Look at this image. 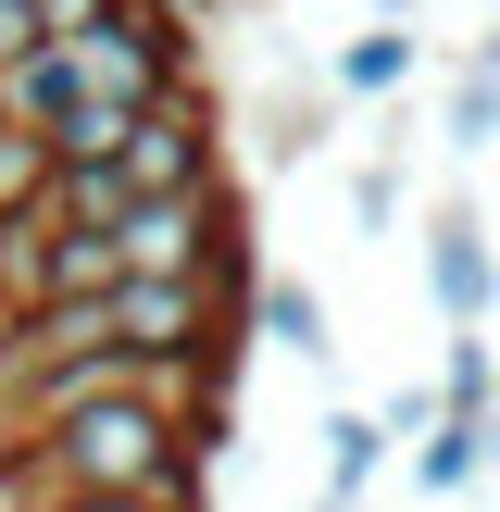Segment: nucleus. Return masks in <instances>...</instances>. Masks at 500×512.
<instances>
[{"label": "nucleus", "mask_w": 500, "mask_h": 512, "mask_svg": "<svg viewBox=\"0 0 500 512\" xmlns=\"http://www.w3.org/2000/svg\"><path fill=\"white\" fill-rule=\"evenodd\" d=\"M113 238H125V275H213L225 250L250 238L238 175H225V188H163V200H138V213L113 225Z\"/></svg>", "instance_id": "f257e3e1"}, {"label": "nucleus", "mask_w": 500, "mask_h": 512, "mask_svg": "<svg viewBox=\"0 0 500 512\" xmlns=\"http://www.w3.org/2000/svg\"><path fill=\"white\" fill-rule=\"evenodd\" d=\"M125 175H138V200H163V188H225V113H213V88L150 100V113L125 125Z\"/></svg>", "instance_id": "f03ea898"}, {"label": "nucleus", "mask_w": 500, "mask_h": 512, "mask_svg": "<svg viewBox=\"0 0 500 512\" xmlns=\"http://www.w3.org/2000/svg\"><path fill=\"white\" fill-rule=\"evenodd\" d=\"M425 300L450 313V338H475V325L500 313V250H488V225H475L463 200L425 213Z\"/></svg>", "instance_id": "7ed1b4c3"}, {"label": "nucleus", "mask_w": 500, "mask_h": 512, "mask_svg": "<svg viewBox=\"0 0 500 512\" xmlns=\"http://www.w3.org/2000/svg\"><path fill=\"white\" fill-rule=\"evenodd\" d=\"M488 463H500V413H475V425H463V413H438V425L413 438V488H425V500H463Z\"/></svg>", "instance_id": "20e7f679"}, {"label": "nucleus", "mask_w": 500, "mask_h": 512, "mask_svg": "<svg viewBox=\"0 0 500 512\" xmlns=\"http://www.w3.org/2000/svg\"><path fill=\"white\" fill-rule=\"evenodd\" d=\"M250 338H263V350H288V363H338L325 288H300V275H263V300H250Z\"/></svg>", "instance_id": "39448f33"}, {"label": "nucleus", "mask_w": 500, "mask_h": 512, "mask_svg": "<svg viewBox=\"0 0 500 512\" xmlns=\"http://www.w3.org/2000/svg\"><path fill=\"white\" fill-rule=\"evenodd\" d=\"M413 63H425V50H413V25H400V13H375L363 38L325 63V88H338V100H400V88H413Z\"/></svg>", "instance_id": "423d86ee"}, {"label": "nucleus", "mask_w": 500, "mask_h": 512, "mask_svg": "<svg viewBox=\"0 0 500 512\" xmlns=\"http://www.w3.org/2000/svg\"><path fill=\"white\" fill-rule=\"evenodd\" d=\"M75 350H113V300H38L13 338V363L0 375H38V363H75Z\"/></svg>", "instance_id": "0eeeda50"}, {"label": "nucleus", "mask_w": 500, "mask_h": 512, "mask_svg": "<svg viewBox=\"0 0 500 512\" xmlns=\"http://www.w3.org/2000/svg\"><path fill=\"white\" fill-rule=\"evenodd\" d=\"M388 425H375V413H325V500H350V512H363V488H375V475H388Z\"/></svg>", "instance_id": "6e6552de"}, {"label": "nucleus", "mask_w": 500, "mask_h": 512, "mask_svg": "<svg viewBox=\"0 0 500 512\" xmlns=\"http://www.w3.org/2000/svg\"><path fill=\"white\" fill-rule=\"evenodd\" d=\"M438 413H500V350H488V325H475V338H450L438 350Z\"/></svg>", "instance_id": "1a4fd4ad"}, {"label": "nucleus", "mask_w": 500, "mask_h": 512, "mask_svg": "<svg viewBox=\"0 0 500 512\" xmlns=\"http://www.w3.org/2000/svg\"><path fill=\"white\" fill-rule=\"evenodd\" d=\"M450 150H500V75L488 63L450 75Z\"/></svg>", "instance_id": "9d476101"}, {"label": "nucleus", "mask_w": 500, "mask_h": 512, "mask_svg": "<svg viewBox=\"0 0 500 512\" xmlns=\"http://www.w3.org/2000/svg\"><path fill=\"white\" fill-rule=\"evenodd\" d=\"M25 50H50V25H38V0H0V75H13Z\"/></svg>", "instance_id": "9b49d317"}, {"label": "nucleus", "mask_w": 500, "mask_h": 512, "mask_svg": "<svg viewBox=\"0 0 500 512\" xmlns=\"http://www.w3.org/2000/svg\"><path fill=\"white\" fill-rule=\"evenodd\" d=\"M350 213L388 225V213H400V163H363V175H350Z\"/></svg>", "instance_id": "f8f14e48"}, {"label": "nucleus", "mask_w": 500, "mask_h": 512, "mask_svg": "<svg viewBox=\"0 0 500 512\" xmlns=\"http://www.w3.org/2000/svg\"><path fill=\"white\" fill-rule=\"evenodd\" d=\"M100 13H113V0H38V25H50V38H88Z\"/></svg>", "instance_id": "ddd939ff"}, {"label": "nucleus", "mask_w": 500, "mask_h": 512, "mask_svg": "<svg viewBox=\"0 0 500 512\" xmlns=\"http://www.w3.org/2000/svg\"><path fill=\"white\" fill-rule=\"evenodd\" d=\"M38 512H175V500H38Z\"/></svg>", "instance_id": "4468645a"}, {"label": "nucleus", "mask_w": 500, "mask_h": 512, "mask_svg": "<svg viewBox=\"0 0 500 512\" xmlns=\"http://www.w3.org/2000/svg\"><path fill=\"white\" fill-rule=\"evenodd\" d=\"M13 338H25V300H13V288H0V363H13Z\"/></svg>", "instance_id": "2eb2a0df"}, {"label": "nucleus", "mask_w": 500, "mask_h": 512, "mask_svg": "<svg viewBox=\"0 0 500 512\" xmlns=\"http://www.w3.org/2000/svg\"><path fill=\"white\" fill-rule=\"evenodd\" d=\"M463 63H488V75H500V25H488V38H475V50H463Z\"/></svg>", "instance_id": "dca6fc26"}, {"label": "nucleus", "mask_w": 500, "mask_h": 512, "mask_svg": "<svg viewBox=\"0 0 500 512\" xmlns=\"http://www.w3.org/2000/svg\"><path fill=\"white\" fill-rule=\"evenodd\" d=\"M0 138H13V100H0Z\"/></svg>", "instance_id": "f3484780"}, {"label": "nucleus", "mask_w": 500, "mask_h": 512, "mask_svg": "<svg viewBox=\"0 0 500 512\" xmlns=\"http://www.w3.org/2000/svg\"><path fill=\"white\" fill-rule=\"evenodd\" d=\"M175 13H200V0H175Z\"/></svg>", "instance_id": "a211bd4d"}]
</instances>
